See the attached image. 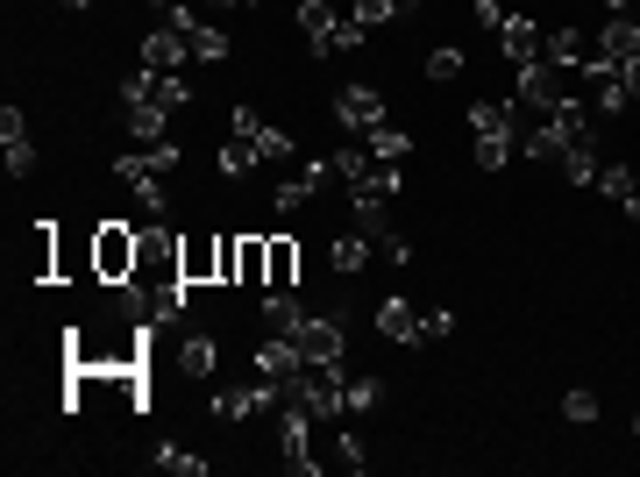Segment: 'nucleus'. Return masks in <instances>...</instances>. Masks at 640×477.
Masks as SVG:
<instances>
[{"label":"nucleus","mask_w":640,"mask_h":477,"mask_svg":"<svg viewBox=\"0 0 640 477\" xmlns=\"http://www.w3.org/2000/svg\"><path fill=\"white\" fill-rule=\"evenodd\" d=\"M299 321H307L299 292H264V328L271 335H299Z\"/></svg>","instance_id":"nucleus-22"},{"label":"nucleus","mask_w":640,"mask_h":477,"mask_svg":"<svg viewBox=\"0 0 640 477\" xmlns=\"http://www.w3.org/2000/svg\"><path fill=\"white\" fill-rule=\"evenodd\" d=\"M135 57H143L150 71H186V57H192V51H186V36L164 22V29H150V36L135 43Z\"/></svg>","instance_id":"nucleus-12"},{"label":"nucleus","mask_w":640,"mask_h":477,"mask_svg":"<svg viewBox=\"0 0 640 477\" xmlns=\"http://www.w3.org/2000/svg\"><path fill=\"white\" fill-rule=\"evenodd\" d=\"M135 257H143V229H129V221H100L93 229V278L100 286H129Z\"/></svg>","instance_id":"nucleus-2"},{"label":"nucleus","mask_w":640,"mask_h":477,"mask_svg":"<svg viewBox=\"0 0 640 477\" xmlns=\"http://www.w3.org/2000/svg\"><path fill=\"white\" fill-rule=\"evenodd\" d=\"M562 421H576V428H591L598 421V392H584V385H576L570 399H562Z\"/></svg>","instance_id":"nucleus-37"},{"label":"nucleus","mask_w":640,"mask_h":477,"mask_svg":"<svg viewBox=\"0 0 640 477\" xmlns=\"http://www.w3.org/2000/svg\"><path fill=\"white\" fill-rule=\"evenodd\" d=\"M65 8H71V14H79V8H93V0H65Z\"/></svg>","instance_id":"nucleus-43"},{"label":"nucleus","mask_w":640,"mask_h":477,"mask_svg":"<svg viewBox=\"0 0 640 477\" xmlns=\"http://www.w3.org/2000/svg\"><path fill=\"white\" fill-rule=\"evenodd\" d=\"M520 108H506V100H477L470 108V136H520Z\"/></svg>","instance_id":"nucleus-18"},{"label":"nucleus","mask_w":640,"mask_h":477,"mask_svg":"<svg viewBox=\"0 0 640 477\" xmlns=\"http://www.w3.org/2000/svg\"><path fill=\"white\" fill-rule=\"evenodd\" d=\"M178 271L186 286H221V235H178Z\"/></svg>","instance_id":"nucleus-6"},{"label":"nucleus","mask_w":640,"mask_h":477,"mask_svg":"<svg viewBox=\"0 0 640 477\" xmlns=\"http://www.w3.org/2000/svg\"><path fill=\"white\" fill-rule=\"evenodd\" d=\"M598 192H605V200H633V164H605Z\"/></svg>","instance_id":"nucleus-35"},{"label":"nucleus","mask_w":640,"mask_h":477,"mask_svg":"<svg viewBox=\"0 0 640 477\" xmlns=\"http://www.w3.org/2000/svg\"><path fill=\"white\" fill-rule=\"evenodd\" d=\"M584 86H591V108H598V114L633 108V93H627V71H619L613 57H591V65H584Z\"/></svg>","instance_id":"nucleus-8"},{"label":"nucleus","mask_w":640,"mask_h":477,"mask_svg":"<svg viewBox=\"0 0 640 477\" xmlns=\"http://www.w3.org/2000/svg\"><path fill=\"white\" fill-rule=\"evenodd\" d=\"M256 164H264V151H256V143H250V136H242V129H235V136L221 143V178H250Z\"/></svg>","instance_id":"nucleus-27"},{"label":"nucleus","mask_w":640,"mask_h":477,"mask_svg":"<svg viewBox=\"0 0 640 477\" xmlns=\"http://www.w3.org/2000/svg\"><path fill=\"white\" fill-rule=\"evenodd\" d=\"M0 151H8L14 178H36V136H29V114L22 108H0Z\"/></svg>","instance_id":"nucleus-9"},{"label":"nucleus","mask_w":640,"mask_h":477,"mask_svg":"<svg viewBox=\"0 0 640 477\" xmlns=\"http://www.w3.org/2000/svg\"><path fill=\"white\" fill-rule=\"evenodd\" d=\"M235 129L256 143V151H264V164H285V157H293V136H285V129H271L256 108H235Z\"/></svg>","instance_id":"nucleus-14"},{"label":"nucleus","mask_w":640,"mask_h":477,"mask_svg":"<svg viewBox=\"0 0 640 477\" xmlns=\"http://www.w3.org/2000/svg\"><path fill=\"white\" fill-rule=\"evenodd\" d=\"M598 171H605V157H598L591 136H576L570 151H562V178H570V186H598Z\"/></svg>","instance_id":"nucleus-19"},{"label":"nucleus","mask_w":640,"mask_h":477,"mask_svg":"<svg viewBox=\"0 0 640 477\" xmlns=\"http://www.w3.org/2000/svg\"><path fill=\"white\" fill-rule=\"evenodd\" d=\"M498 43H506V57H512V65H527V57H541V51H548V29L533 22V14H506Z\"/></svg>","instance_id":"nucleus-13"},{"label":"nucleus","mask_w":640,"mask_h":477,"mask_svg":"<svg viewBox=\"0 0 640 477\" xmlns=\"http://www.w3.org/2000/svg\"><path fill=\"white\" fill-rule=\"evenodd\" d=\"M157 108H192V86H186V71H157Z\"/></svg>","instance_id":"nucleus-33"},{"label":"nucleus","mask_w":640,"mask_h":477,"mask_svg":"<svg viewBox=\"0 0 640 477\" xmlns=\"http://www.w3.org/2000/svg\"><path fill=\"white\" fill-rule=\"evenodd\" d=\"M207 8H213V14H221V8H242V0H207Z\"/></svg>","instance_id":"nucleus-42"},{"label":"nucleus","mask_w":640,"mask_h":477,"mask_svg":"<svg viewBox=\"0 0 640 477\" xmlns=\"http://www.w3.org/2000/svg\"><path fill=\"white\" fill-rule=\"evenodd\" d=\"M520 157V136H477V171H506Z\"/></svg>","instance_id":"nucleus-30"},{"label":"nucleus","mask_w":640,"mask_h":477,"mask_svg":"<svg viewBox=\"0 0 640 477\" xmlns=\"http://www.w3.org/2000/svg\"><path fill=\"white\" fill-rule=\"evenodd\" d=\"M129 136L135 143H164V136H172V108H157V100L129 108Z\"/></svg>","instance_id":"nucleus-25"},{"label":"nucleus","mask_w":640,"mask_h":477,"mask_svg":"<svg viewBox=\"0 0 640 477\" xmlns=\"http://www.w3.org/2000/svg\"><path fill=\"white\" fill-rule=\"evenodd\" d=\"M293 342H299L307 364H342V314H307Z\"/></svg>","instance_id":"nucleus-7"},{"label":"nucleus","mask_w":640,"mask_h":477,"mask_svg":"<svg viewBox=\"0 0 640 477\" xmlns=\"http://www.w3.org/2000/svg\"><path fill=\"white\" fill-rule=\"evenodd\" d=\"M313 413L307 407H285V421H278V435H285V470L293 477H313L320 470V456H313Z\"/></svg>","instance_id":"nucleus-4"},{"label":"nucleus","mask_w":640,"mask_h":477,"mask_svg":"<svg viewBox=\"0 0 640 477\" xmlns=\"http://www.w3.org/2000/svg\"><path fill=\"white\" fill-rule=\"evenodd\" d=\"M299 370H307V356H299V342H293V335L256 342V378H271V385H299Z\"/></svg>","instance_id":"nucleus-10"},{"label":"nucleus","mask_w":640,"mask_h":477,"mask_svg":"<svg viewBox=\"0 0 640 477\" xmlns=\"http://www.w3.org/2000/svg\"><path fill=\"white\" fill-rule=\"evenodd\" d=\"M299 29H307V43L320 57H334V29H342V14H334L328 0H299Z\"/></svg>","instance_id":"nucleus-17"},{"label":"nucleus","mask_w":640,"mask_h":477,"mask_svg":"<svg viewBox=\"0 0 640 477\" xmlns=\"http://www.w3.org/2000/svg\"><path fill=\"white\" fill-rule=\"evenodd\" d=\"M377 399H385V378H371V370H363V378H349V385H342V407H349V413H371Z\"/></svg>","instance_id":"nucleus-31"},{"label":"nucleus","mask_w":640,"mask_h":477,"mask_svg":"<svg viewBox=\"0 0 640 477\" xmlns=\"http://www.w3.org/2000/svg\"><path fill=\"white\" fill-rule=\"evenodd\" d=\"M334 122H342L349 136L377 129L385 122V93H377V86H342V93H334Z\"/></svg>","instance_id":"nucleus-5"},{"label":"nucleus","mask_w":640,"mask_h":477,"mask_svg":"<svg viewBox=\"0 0 640 477\" xmlns=\"http://www.w3.org/2000/svg\"><path fill=\"white\" fill-rule=\"evenodd\" d=\"M150 8H164V14H172V8H178V0H150Z\"/></svg>","instance_id":"nucleus-44"},{"label":"nucleus","mask_w":640,"mask_h":477,"mask_svg":"<svg viewBox=\"0 0 640 477\" xmlns=\"http://www.w3.org/2000/svg\"><path fill=\"white\" fill-rule=\"evenodd\" d=\"M363 151H371L377 164H406V157H413V136L391 129V122H377V129H363Z\"/></svg>","instance_id":"nucleus-20"},{"label":"nucleus","mask_w":640,"mask_h":477,"mask_svg":"<svg viewBox=\"0 0 640 477\" xmlns=\"http://www.w3.org/2000/svg\"><path fill=\"white\" fill-rule=\"evenodd\" d=\"M399 8H420V0H399Z\"/></svg>","instance_id":"nucleus-46"},{"label":"nucleus","mask_w":640,"mask_h":477,"mask_svg":"<svg viewBox=\"0 0 640 477\" xmlns=\"http://www.w3.org/2000/svg\"><path fill=\"white\" fill-rule=\"evenodd\" d=\"M121 186L135 192V207H143L150 221H164V207H172V186H164V171H143V178H121Z\"/></svg>","instance_id":"nucleus-26"},{"label":"nucleus","mask_w":640,"mask_h":477,"mask_svg":"<svg viewBox=\"0 0 640 477\" xmlns=\"http://www.w3.org/2000/svg\"><path fill=\"white\" fill-rule=\"evenodd\" d=\"M562 93H570V71H562V65H548V57L512 65V108H520V114H548Z\"/></svg>","instance_id":"nucleus-3"},{"label":"nucleus","mask_w":640,"mask_h":477,"mask_svg":"<svg viewBox=\"0 0 640 477\" xmlns=\"http://www.w3.org/2000/svg\"><path fill=\"white\" fill-rule=\"evenodd\" d=\"M121 292V314H135L143 328H164V321H178L186 314V278H129V286H114Z\"/></svg>","instance_id":"nucleus-1"},{"label":"nucleus","mask_w":640,"mask_h":477,"mask_svg":"<svg viewBox=\"0 0 640 477\" xmlns=\"http://www.w3.org/2000/svg\"><path fill=\"white\" fill-rule=\"evenodd\" d=\"M157 470H172V477H200V470H207V456H192V450H178V442H164V450H157Z\"/></svg>","instance_id":"nucleus-32"},{"label":"nucleus","mask_w":640,"mask_h":477,"mask_svg":"<svg viewBox=\"0 0 640 477\" xmlns=\"http://www.w3.org/2000/svg\"><path fill=\"white\" fill-rule=\"evenodd\" d=\"M548 65H562V71H584L591 57H598V36H584L576 22H562V29H548Z\"/></svg>","instance_id":"nucleus-11"},{"label":"nucleus","mask_w":640,"mask_h":477,"mask_svg":"<svg viewBox=\"0 0 640 477\" xmlns=\"http://www.w3.org/2000/svg\"><path fill=\"white\" fill-rule=\"evenodd\" d=\"M619 71H627V93L640 100V57H627V65H619Z\"/></svg>","instance_id":"nucleus-41"},{"label":"nucleus","mask_w":640,"mask_h":477,"mask_svg":"<svg viewBox=\"0 0 640 477\" xmlns=\"http://www.w3.org/2000/svg\"><path fill=\"white\" fill-rule=\"evenodd\" d=\"M598 57H613V65L640 57V14H613V22L598 29Z\"/></svg>","instance_id":"nucleus-16"},{"label":"nucleus","mask_w":640,"mask_h":477,"mask_svg":"<svg viewBox=\"0 0 640 477\" xmlns=\"http://www.w3.org/2000/svg\"><path fill=\"white\" fill-rule=\"evenodd\" d=\"M413 328H420L413 300H377V335L385 342H413Z\"/></svg>","instance_id":"nucleus-24"},{"label":"nucleus","mask_w":640,"mask_h":477,"mask_svg":"<svg viewBox=\"0 0 640 477\" xmlns=\"http://www.w3.org/2000/svg\"><path fill=\"white\" fill-rule=\"evenodd\" d=\"M391 14H399V0H356V22L363 29H385Z\"/></svg>","instance_id":"nucleus-38"},{"label":"nucleus","mask_w":640,"mask_h":477,"mask_svg":"<svg viewBox=\"0 0 640 477\" xmlns=\"http://www.w3.org/2000/svg\"><path fill=\"white\" fill-rule=\"evenodd\" d=\"M455 71H463V51H455V43H434V51H427V79H441V86H449Z\"/></svg>","instance_id":"nucleus-34"},{"label":"nucleus","mask_w":640,"mask_h":477,"mask_svg":"<svg viewBox=\"0 0 640 477\" xmlns=\"http://www.w3.org/2000/svg\"><path fill=\"white\" fill-rule=\"evenodd\" d=\"M334 456H342V470H363V464H371V450H363L356 435H342V442H334Z\"/></svg>","instance_id":"nucleus-40"},{"label":"nucleus","mask_w":640,"mask_h":477,"mask_svg":"<svg viewBox=\"0 0 640 477\" xmlns=\"http://www.w3.org/2000/svg\"><path fill=\"white\" fill-rule=\"evenodd\" d=\"M186 51L200 57V65H228V51H235V43H228V29H213V22H192V29H186Z\"/></svg>","instance_id":"nucleus-23"},{"label":"nucleus","mask_w":640,"mask_h":477,"mask_svg":"<svg viewBox=\"0 0 640 477\" xmlns=\"http://www.w3.org/2000/svg\"><path fill=\"white\" fill-rule=\"evenodd\" d=\"M633 186H640V164H633Z\"/></svg>","instance_id":"nucleus-47"},{"label":"nucleus","mask_w":640,"mask_h":477,"mask_svg":"<svg viewBox=\"0 0 640 477\" xmlns=\"http://www.w3.org/2000/svg\"><path fill=\"white\" fill-rule=\"evenodd\" d=\"M371 249H377V243H371V235H363V229H356V235H342V243H334V271H342V278H363V264H371Z\"/></svg>","instance_id":"nucleus-29"},{"label":"nucleus","mask_w":640,"mask_h":477,"mask_svg":"<svg viewBox=\"0 0 640 477\" xmlns=\"http://www.w3.org/2000/svg\"><path fill=\"white\" fill-rule=\"evenodd\" d=\"M449 328H455V314H449V307H434V314H420L413 342H441V335H449Z\"/></svg>","instance_id":"nucleus-39"},{"label":"nucleus","mask_w":640,"mask_h":477,"mask_svg":"<svg viewBox=\"0 0 640 477\" xmlns=\"http://www.w3.org/2000/svg\"><path fill=\"white\" fill-rule=\"evenodd\" d=\"M271 292H293L299 286V243L293 235H271V278H264Z\"/></svg>","instance_id":"nucleus-21"},{"label":"nucleus","mask_w":640,"mask_h":477,"mask_svg":"<svg viewBox=\"0 0 640 477\" xmlns=\"http://www.w3.org/2000/svg\"><path fill=\"white\" fill-rule=\"evenodd\" d=\"M371 151H363V143H342V151H334V178H363V171H371Z\"/></svg>","instance_id":"nucleus-36"},{"label":"nucleus","mask_w":640,"mask_h":477,"mask_svg":"<svg viewBox=\"0 0 640 477\" xmlns=\"http://www.w3.org/2000/svg\"><path fill=\"white\" fill-rule=\"evenodd\" d=\"M213 364H221V350H213V335H186V342H178V370H186V378H207Z\"/></svg>","instance_id":"nucleus-28"},{"label":"nucleus","mask_w":640,"mask_h":477,"mask_svg":"<svg viewBox=\"0 0 640 477\" xmlns=\"http://www.w3.org/2000/svg\"><path fill=\"white\" fill-rule=\"evenodd\" d=\"M570 129H562V122H548V114H541V122H533V129H520V151L533 157V164H562V151H570Z\"/></svg>","instance_id":"nucleus-15"},{"label":"nucleus","mask_w":640,"mask_h":477,"mask_svg":"<svg viewBox=\"0 0 640 477\" xmlns=\"http://www.w3.org/2000/svg\"><path fill=\"white\" fill-rule=\"evenodd\" d=\"M633 435H640V407H633Z\"/></svg>","instance_id":"nucleus-45"}]
</instances>
